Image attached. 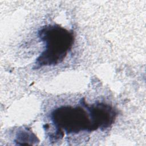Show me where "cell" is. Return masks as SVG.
Here are the masks:
<instances>
[{
    "label": "cell",
    "instance_id": "cell-1",
    "mask_svg": "<svg viewBox=\"0 0 146 146\" xmlns=\"http://www.w3.org/2000/svg\"><path fill=\"white\" fill-rule=\"evenodd\" d=\"M38 34L44 44V49L36 60L35 68L61 63L74 42L73 33L58 25L45 26L38 31Z\"/></svg>",
    "mask_w": 146,
    "mask_h": 146
},
{
    "label": "cell",
    "instance_id": "cell-2",
    "mask_svg": "<svg viewBox=\"0 0 146 146\" xmlns=\"http://www.w3.org/2000/svg\"><path fill=\"white\" fill-rule=\"evenodd\" d=\"M61 106L51 113V120L56 128L55 139L67 133H78L82 131L92 132L90 117L84 106Z\"/></svg>",
    "mask_w": 146,
    "mask_h": 146
},
{
    "label": "cell",
    "instance_id": "cell-3",
    "mask_svg": "<svg viewBox=\"0 0 146 146\" xmlns=\"http://www.w3.org/2000/svg\"><path fill=\"white\" fill-rule=\"evenodd\" d=\"M80 103L88 112L92 131L98 129L104 131L110 128L114 123L117 112L110 104L104 103H95L89 106L83 100H82Z\"/></svg>",
    "mask_w": 146,
    "mask_h": 146
},
{
    "label": "cell",
    "instance_id": "cell-4",
    "mask_svg": "<svg viewBox=\"0 0 146 146\" xmlns=\"http://www.w3.org/2000/svg\"><path fill=\"white\" fill-rule=\"evenodd\" d=\"M36 136L32 132L22 131L18 134L15 141L18 142V144L20 142H22L21 144H30L29 142H35L36 141Z\"/></svg>",
    "mask_w": 146,
    "mask_h": 146
}]
</instances>
